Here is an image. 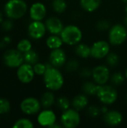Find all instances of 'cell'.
Listing matches in <instances>:
<instances>
[{"mask_svg":"<svg viewBox=\"0 0 127 128\" xmlns=\"http://www.w3.org/2000/svg\"><path fill=\"white\" fill-rule=\"evenodd\" d=\"M124 24H125V26L127 27V16L125 17V19H124Z\"/></svg>","mask_w":127,"mask_h":128,"instance_id":"40","label":"cell"},{"mask_svg":"<svg viewBox=\"0 0 127 128\" xmlns=\"http://www.w3.org/2000/svg\"><path fill=\"white\" fill-rule=\"evenodd\" d=\"M35 73L34 71L33 65L28 63H22L17 68L16 76L18 80L24 84L30 83L34 78Z\"/></svg>","mask_w":127,"mask_h":128,"instance_id":"11","label":"cell"},{"mask_svg":"<svg viewBox=\"0 0 127 128\" xmlns=\"http://www.w3.org/2000/svg\"><path fill=\"white\" fill-rule=\"evenodd\" d=\"M79 68V63L76 59H71L66 62L65 69L68 72H74L76 71Z\"/></svg>","mask_w":127,"mask_h":128,"instance_id":"31","label":"cell"},{"mask_svg":"<svg viewBox=\"0 0 127 128\" xmlns=\"http://www.w3.org/2000/svg\"><path fill=\"white\" fill-rule=\"evenodd\" d=\"M2 28L5 31H10L13 28V23L10 20H4L1 22Z\"/></svg>","mask_w":127,"mask_h":128,"instance_id":"37","label":"cell"},{"mask_svg":"<svg viewBox=\"0 0 127 128\" xmlns=\"http://www.w3.org/2000/svg\"><path fill=\"white\" fill-rule=\"evenodd\" d=\"M111 24L109 21H107L106 20H101L100 21L97 22L96 27L99 31L101 32H106L109 30V28H111Z\"/></svg>","mask_w":127,"mask_h":128,"instance_id":"34","label":"cell"},{"mask_svg":"<svg viewBox=\"0 0 127 128\" xmlns=\"http://www.w3.org/2000/svg\"><path fill=\"white\" fill-rule=\"evenodd\" d=\"M4 14L12 20L22 18L27 12L28 6L24 0H9L4 5Z\"/></svg>","mask_w":127,"mask_h":128,"instance_id":"2","label":"cell"},{"mask_svg":"<svg viewBox=\"0 0 127 128\" xmlns=\"http://www.w3.org/2000/svg\"><path fill=\"white\" fill-rule=\"evenodd\" d=\"M55 102H56V99H55V94L53 93L52 91L50 90L44 92L40 98L41 106L45 109H49L54 105Z\"/></svg>","mask_w":127,"mask_h":128,"instance_id":"20","label":"cell"},{"mask_svg":"<svg viewBox=\"0 0 127 128\" xmlns=\"http://www.w3.org/2000/svg\"><path fill=\"white\" fill-rule=\"evenodd\" d=\"M100 110H101V112L104 115V114H106L107 112H109V108H108V106L107 105H103V107H101L100 108Z\"/></svg>","mask_w":127,"mask_h":128,"instance_id":"38","label":"cell"},{"mask_svg":"<svg viewBox=\"0 0 127 128\" xmlns=\"http://www.w3.org/2000/svg\"><path fill=\"white\" fill-rule=\"evenodd\" d=\"M125 11H126V13H127V4H126V7H125Z\"/></svg>","mask_w":127,"mask_h":128,"instance_id":"42","label":"cell"},{"mask_svg":"<svg viewBox=\"0 0 127 128\" xmlns=\"http://www.w3.org/2000/svg\"><path fill=\"white\" fill-rule=\"evenodd\" d=\"M16 48L21 52L25 53V52H28L32 49V45H31V43L29 40L22 39V40L19 41V43L17 44Z\"/></svg>","mask_w":127,"mask_h":128,"instance_id":"29","label":"cell"},{"mask_svg":"<svg viewBox=\"0 0 127 128\" xmlns=\"http://www.w3.org/2000/svg\"><path fill=\"white\" fill-rule=\"evenodd\" d=\"M122 2H124V3H126V4H127V0H122Z\"/></svg>","mask_w":127,"mask_h":128,"instance_id":"43","label":"cell"},{"mask_svg":"<svg viewBox=\"0 0 127 128\" xmlns=\"http://www.w3.org/2000/svg\"><path fill=\"white\" fill-rule=\"evenodd\" d=\"M49 64L53 67L61 68L67 62V54L61 48L52 50L49 56Z\"/></svg>","mask_w":127,"mask_h":128,"instance_id":"13","label":"cell"},{"mask_svg":"<svg viewBox=\"0 0 127 128\" xmlns=\"http://www.w3.org/2000/svg\"><path fill=\"white\" fill-rule=\"evenodd\" d=\"M91 77L97 85L107 84L110 80V70L107 65L99 64L92 69Z\"/></svg>","mask_w":127,"mask_h":128,"instance_id":"8","label":"cell"},{"mask_svg":"<svg viewBox=\"0 0 127 128\" xmlns=\"http://www.w3.org/2000/svg\"><path fill=\"white\" fill-rule=\"evenodd\" d=\"M60 36L64 44L68 46H76L82 39V32L76 25H67L64 27Z\"/></svg>","mask_w":127,"mask_h":128,"instance_id":"3","label":"cell"},{"mask_svg":"<svg viewBox=\"0 0 127 128\" xmlns=\"http://www.w3.org/2000/svg\"><path fill=\"white\" fill-rule=\"evenodd\" d=\"M101 110L97 106H91L88 109V114L91 118H97L101 114Z\"/></svg>","mask_w":127,"mask_h":128,"instance_id":"35","label":"cell"},{"mask_svg":"<svg viewBox=\"0 0 127 128\" xmlns=\"http://www.w3.org/2000/svg\"><path fill=\"white\" fill-rule=\"evenodd\" d=\"M79 74V75L83 78H89L92 75V70H90L88 68H83L80 70Z\"/></svg>","mask_w":127,"mask_h":128,"instance_id":"36","label":"cell"},{"mask_svg":"<svg viewBox=\"0 0 127 128\" xmlns=\"http://www.w3.org/2000/svg\"><path fill=\"white\" fill-rule=\"evenodd\" d=\"M33 68H34V71L36 75L38 76H43V74H45L46 69H47V64L40 63V62H37L35 64L33 65Z\"/></svg>","mask_w":127,"mask_h":128,"instance_id":"32","label":"cell"},{"mask_svg":"<svg viewBox=\"0 0 127 128\" xmlns=\"http://www.w3.org/2000/svg\"><path fill=\"white\" fill-rule=\"evenodd\" d=\"M103 120L107 125L116 127L122 123L124 117L122 113L118 110H109L103 115Z\"/></svg>","mask_w":127,"mask_h":128,"instance_id":"17","label":"cell"},{"mask_svg":"<svg viewBox=\"0 0 127 128\" xmlns=\"http://www.w3.org/2000/svg\"><path fill=\"white\" fill-rule=\"evenodd\" d=\"M56 114L55 112L49 109L40 111L37 118V121L41 127L47 128H50L52 124H54L56 122Z\"/></svg>","mask_w":127,"mask_h":128,"instance_id":"14","label":"cell"},{"mask_svg":"<svg viewBox=\"0 0 127 128\" xmlns=\"http://www.w3.org/2000/svg\"><path fill=\"white\" fill-rule=\"evenodd\" d=\"M96 95L100 103L107 106L112 105L118 98L117 89L114 86L107 84L99 85Z\"/></svg>","mask_w":127,"mask_h":128,"instance_id":"4","label":"cell"},{"mask_svg":"<svg viewBox=\"0 0 127 128\" xmlns=\"http://www.w3.org/2000/svg\"><path fill=\"white\" fill-rule=\"evenodd\" d=\"M43 82L48 90L55 92L58 91L64 86V77L61 70L49 64H47V69L43 76Z\"/></svg>","mask_w":127,"mask_h":128,"instance_id":"1","label":"cell"},{"mask_svg":"<svg viewBox=\"0 0 127 128\" xmlns=\"http://www.w3.org/2000/svg\"><path fill=\"white\" fill-rule=\"evenodd\" d=\"M40 101L33 97L25 98L20 104V110L25 115L31 116L39 113L41 109Z\"/></svg>","mask_w":127,"mask_h":128,"instance_id":"10","label":"cell"},{"mask_svg":"<svg viewBox=\"0 0 127 128\" xmlns=\"http://www.w3.org/2000/svg\"><path fill=\"white\" fill-rule=\"evenodd\" d=\"M46 44L48 48L50 50H55L61 48L64 44V42L61 38V36L57 34H51L49 37L47 38L46 40Z\"/></svg>","mask_w":127,"mask_h":128,"instance_id":"21","label":"cell"},{"mask_svg":"<svg viewBox=\"0 0 127 128\" xmlns=\"http://www.w3.org/2000/svg\"><path fill=\"white\" fill-rule=\"evenodd\" d=\"M4 63L6 66L10 68H19L24 62L23 53L17 49H11L7 50L3 56Z\"/></svg>","mask_w":127,"mask_h":128,"instance_id":"7","label":"cell"},{"mask_svg":"<svg viewBox=\"0 0 127 128\" xmlns=\"http://www.w3.org/2000/svg\"></svg>","mask_w":127,"mask_h":128,"instance_id":"44","label":"cell"},{"mask_svg":"<svg viewBox=\"0 0 127 128\" xmlns=\"http://www.w3.org/2000/svg\"><path fill=\"white\" fill-rule=\"evenodd\" d=\"M110 80L114 86H121L125 82L126 76L125 74H123L121 72H115L111 76Z\"/></svg>","mask_w":127,"mask_h":128,"instance_id":"26","label":"cell"},{"mask_svg":"<svg viewBox=\"0 0 127 128\" xmlns=\"http://www.w3.org/2000/svg\"><path fill=\"white\" fill-rule=\"evenodd\" d=\"M3 22V15L0 12V23H1Z\"/></svg>","mask_w":127,"mask_h":128,"instance_id":"39","label":"cell"},{"mask_svg":"<svg viewBox=\"0 0 127 128\" xmlns=\"http://www.w3.org/2000/svg\"><path fill=\"white\" fill-rule=\"evenodd\" d=\"M52 7L55 12L58 14H62L67 10V4L65 0H53Z\"/></svg>","mask_w":127,"mask_h":128,"instance_id":"25","label":"cell"},{"mask_svg":"<svg viewBox=\"0 0 127 128\" xmlns=\"http://www.w3.org/2000/svg\"><path fill=\"white\" fill-rule=\"evenodd\" d=\"M125 76H126V80H127V69H126V70H125Z\"/></svg>","mask_w":127,"mask_h":128,"instance_id":"41","label":"cell"},{"mask_svg":"<svg viewBox=\"0 0 127 128\" xmlns=\"http://www.w3.org/2000/svg\"><path fill=\"white\" fill-rule=\"evenodd\" d=\"M13 128H34V124L33 122L28 119V118H20L17 120L13 126Z\"/></svg>","mask_w":127,"mask_h":128,"instance_id":"30","label":"cell"},{"mask_svg":"<svg viewBox=\"0 0 127 128\" xmlns=\"http://www.w3.org/2000/svg\"><path fill=\"white\" fill-rule=\"evenodd\" d=\"M98 86L99 85H97L95 82H93L88 81L82 85V92H84V94L87 95H96Z\"/></svg>","mask_w":127,"mask_h":128,"instance_id":"24","label":"cell"},{"mask_svg":"<svg viewBox=\"0 0 127 128\" xmlns=\"http://www.w3.org/2000/svg\"><path fill=\"white\" fill-rule=\"evenodd\" d=\"M60 122L64 128H77L81 122V116L79 112L74 108H69L62 112Z\"/></svg>","mask_w":127,"mask_h":128,"instance_id":"6","label":"cell"},{"mask_svg":"<svg viewBox=\"0 0 127 128\" xmlns=\"http://www.w3.org/2000/svg\"><path fill=\"white\" fill-rule=\"evenodd\" d=\"M101 2L102 0H79L81 8L89 13L97 10L100 8Z\"/></svg>","mask_w":127,"mask_h":128,"instance_id":"19","label":"cell"},{"mask_svg":"<svg viewBox=\"0 0 127 128\" xmlns=\"http://www.w3.org/2000/svg\"><path fill=\"white\" fill-rule=\"evenodd\" d=\"M109 42L112 46H121L127 39V27L120 23L112 26L109 30Z\"/></svg>","mask_w":127,"mask_h":128,"instance_id":"5","label":"cell"},{"mask_svg":"<svg viewBox=\"0 0 127 128\" xmlns=\"http://www.w3.org/2000/svg\"><path fill=\"white\" fill-rule=\"evenodd\" d=\"M45 25L46 27V30L51 34L57 35H60L64 27L61 19L57 16H50L46 19L45 21Z\"/></svg>","mask_w":127,"mask_h":128,"instance_id":"16","label":"cell"},{"mask_svg":"<svg viewBox=\"0 0 127 128\" xmlns=\"http://www.w3.org/2000/svg\"><path fill=\"white\" fill-rule=\"evenodd\" d=\"M47 10L44 4L41 2H35L31 4L29 9V15L32 20L42 21L46 16Z\"/></svg>","mask_w":127,"mask_h":128,"instance_id":"15","label":"cell"},{"mask_svg":"<svg viewBox=\"0 0 127 128\" xmlns=\"http://www.w3.org/2000/svg\"><path fill=\"white\" fill-rule=\"evenodd\" d=\"M45 22L42 21L33 20L28 27V34L30 38L34 40H40L44 37L46 32Z\"/></svg>","mask_w":127,"mask_h":128,"instance_id":"12","label":"cell"},{"mask_svg":"<svg viewBox=\"0 0 127 128\" xmlns=\"http://www.w3.org/2000/svg\"><path fill=\"white\" fill-rule=\"evenodd\" d=\"M75 52L79 58H88L91 56V46L85 44L79 43L76 46Z\"/></svg>","mask_w":127,"mask_h":128,"instance_id":"22","label":"cell"},{"mask_svg":"<svg viewBox=\"0 0 127 128\" xmlns=\"http://www.w3.org/2000/svg\"><path fill=\"white\" fill-rule=\"evenodd\" d=\"M23 57H24V62L30 64L31 65H34L39 62L38 53L32 49L23 53Z\"/></svg>","mask_w":127,"mask_h":128,"instance_id":"23","label":"cell"},{"mask_svg":"<svg viewBox=\"0 0 127 128\" xmlns=\"http://www.w3.org/2000/svg\"><path fill=\"white\" fill-rule=\"evenodd\" d=\"M10 110V104L8 100L0 98V114L7 113Z\"/></svg>","mask_w":127,"mask_h":128,"instance_id":"33","label":"cell"},{"mask_svg":"<svg viewBox=\"0 0 127 128\" xmlns=\"http://www.w3.org/2000/svg\"><path fill=\"white\" fill-rule=\"evenodd\" d=\"M110 52V44L106 40H97L91 46V56L95 59H103Z\"/></svg>","mask_w":127,"mask_h":128,"instance_id":"9","label":"cell"},{"mask_svg":"<svg viewBox=\"0 0 127 128\" xmlns=\"http://www.w3.org/2000/svg\"><path fill=\"white\" fill-rule=\"evenodd\" d=\"M106 62L107 65L110 67H116L119 64L120 57L115 52H109L106 57Z\"/></svg>","mask_w":127,"mask_h":128,"instance_id":"28","label":"cell"},{"mask_svg":"<svg viewBox=\"0 0 127 128\" xmlns=\"http://www.w3.org/2000/svg\"><path fill=\"white\" fill-rule=\"evenodd\" d=\"M89 104V99L85 94H79L76 95L71 102L73 108L77 111H82L85 110Z\"/></svg>","mask_w":127,"mask_h":128,"instance_id":"18","label":"cell"},{"mask_svg":"<svg viewBox=\"0 0 127 128\" xmlns=\"http://www.w3.org/2000/svg\"><path fill=\"white\" fill-rule=\"evenodd\" d=\"M56 105L59 110H61L62 112L64 110H67V109L70 108L71 102L70 100L65 97V96H61L57 98L56 100Z\"/></svg>","mask_w":127,"mask_h":128,"instance_id":"27","label":"cell"}]
</instances>
